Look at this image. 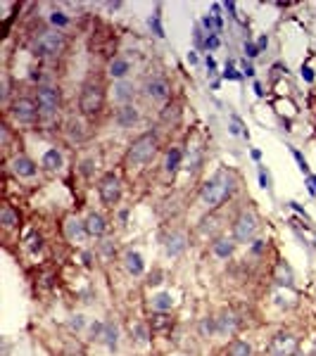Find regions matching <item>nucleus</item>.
Masks as SVG:
<instances>
[{"label":"nucleus","mask_w":316,"mask_h":356,"mask_svg":"<svg viewBox=\"0 0 316 356\" xmlns=\"http://www.w3.org/2000/svg\"><path fill=\"white\" fill-rule=\"evenodd\" d=\"M233 190V178L228 176L226 171H219L214 178H209L202 185V200L209 207H219Z\"/></svg>","instance_id":"nucleus-1"},{"label":"nucleus","mask_w":316,"mask_h":356,"mask_svg":"<svg viewBox=\"0 0 316 356\" xmlns=\"http://www.w3.org/2000/svg\"><path fill=\"white\" fill-rule=\"evenodd\" d=\"M157 152V138L152 136V133H145V136H140L133 140V145L128 148V154H126V159H128V164H148L152 159V154Z\"/></svg>","instance_id":"nucleus-2"},{"label":"nucleus","mask_w":316,"mask_h":356,"mask_svg":"<svg viewBox=\"0 0 316 356\" xmlns=\"http://www.w3.org/2000/svg\"><path fill=\"white\" fill-rule=\"evenodd\" d=\"M64 48V36L60 31H45L33 41V53L41 57H55Z\"/></svg>","instance_id":"nucleus-3"},{"label":"nucleus","mask_w":316,"mask_h":356,"mask_svg":"<svg viewBox=\"0 0 316 356\" xmlns=\"http://www.w3.org/2000/svg\"><path fill=\"white\" fill-rule=\"evenodd\" d=\"M79 105H81L83 114H88V117L97 114L100 107H102V88H100L97 83H88V86L83 88L81 102H79Z\"/></svg>","instance_id":"nucleus-4"},{"label":"nucleus","mask_w":316,"mask_h":356,"mask_svg":"<svg viewBox=\"0 0 316 356\" xmlns=\"http://www.w3.org/2000/svg\"><path fill=\"white\" fill-rule=\"evenodd\" d=\"M297 337L295 335H288V332H278L271 344H269V354L271 356H295L297 354Z\"/></svg>","instance_id":"nucleus-5"},{"label":"nucleus","mask_w":316,"mask_h":356,"mask_svg":"<svg viewBox=\"0 0 316 356\" xmlns=\"http://www.w3.org/2000/svg\"><path fill=\"white\" fill-rule=\"evenodd\" d=\"M254 233H257V216H254L252 211H243V214L238 216V221H235V226H233L235 240L248 242Z\"/></svg>","instance_id":"nucleus-6"},{"label":"nucleus","mask_w":316,"mask_h":356,"mask_svg":"<svg viewBox=\"0 0 316 356\" xmlns=\"http://www.w3.org/2000/svg\"><path fill=\"white\" fill-rule=\"evenodd\" d=\"M122 197V183L114 174H107V176L100 180V200L105 205H117Z\"/></svg>","instance_id":"nucleus-7"},{"label":"nucleus","mask_w":316,"mask_h":356,"mask_svg":"<svg viewBox=\"0 0 316 356\" xmlns=\"http://www.w3.org/2000/svg\"><path fill=\"white\" fill-rule=\"evenodd\" d=\"M57 107H60V93L55 88H50V86H41L38 88V110L45 117H50V114L57 112Z\"/></svg>","instance_id":"nucleus-8"},{"label":"nucleus","mask_w":316,"mask_h":356,"mask_svg":"<svg viewBox=\"0 0 316 356\" xmlns=\"http://www.w3.org/2000/svg\"><path fill=\"white\" fill-rule=\"evenodd\" d=\"M143 93L150 97V100H166L169 97V93H171V88H169V83H166V79H162V76H155V79H150V81H145V86H143Z\"/></svg>","instance_id":"nucleus-9"},{"label":"nucleus","mask_w":316,"mask_h":356,"mask_svg":"<svg viewBox=\"0 0 316 356\" xmlns=\"http://www.w3.org/2000/svg\"><path fill=\"white\" fill-rule=\"evenodd\" d=\"M12 114L17 121L22 123H31L36 119V114H38V107H36V102H31L27 97H22V100H17L12 105Z\"/></svg>","instance_id":"nucleus-10"},{"label":"nucleus","mask_w":316,"mask_h":356,"mask_svg":"<svg viewBox=\"0 0 316 356\" xmlns=\"http://www.w3.org/2000/svg\"><path fill=\"white\" fill-rule=\"evenodd\" d=\"M138 119H140V114H138V110L131 107V105H124L122 110L117 112V123H119L122 128H131Z\"/></svg>","instance_id":"nucleus-11"},{"label":"nucleus","mask_w":316,"mask_h":356,"mask_svg":"<svg viewBox=\"0 0 316 356\" xmlns=\"http://www.w3.org/2000/svg\"><path fill=\"white\" fill-rule=\"evenodd\" d=\"M86 231H88V235H93V237H102L105 231H107V223H105V219H102L100 214H91V216L86 219Z\"/></svg>","instance_id":"nucleus-12"},{"label":"nucleus","mask_w":316,"mask_h":356,"mask_svg":"<svg viewBox=\"0 0 316 356\" xmlns=\"http://www.w3.org/2000/svg\"><path fill=\"white\" fill-rule=\"evenodd\" d=\"M12 171L17 174V176L22 178H31L33 174H36V164L29 159V157H17L12 162Z\"/></svg>","instance_id":"nucleus-13"},{"label":"nucleus","mask_w":316,"mask_h":356,"mask_svg":"<svg viewBox=\"0 0 316 356\" xmlns=\"http://www.w3.org/2000/svg\"><path fill=\"white\" fill-rule=\"evenodd\" d=\"M238 328V318H235L233 311H221L219 318H217V330L219 332H233V330Z\"/></svg>","instance_id":"nucleus-14"},{"label":"nucleus","mask_w":316,"mask_h":356,"mask_svg":"<svg viewBox=\"0 0 316 356\" xmlns=\"http://www.w3.org/2000/svg\"><path fill=\"white\" fill-rule=\"evenodd\" d=\"M274 280L281 288H292V268L288 264H278L274 268Z\"/></svg>","instance_id":"nucleus-15"},{"label":"nucleus","mask_w":316,"mask_h":356,"mask_svg":"<svg viewBox=\"0 0 316 356\" xmlns=\"http://www.w3.org/2000/svg\"><path fill=\"white\" fill-rule=\"evenodd\" d=\"M64 233H67L69 240H83L88 231H86V223H81L79 219H69L67 226H64Z\"/></svg>","instance_id":"nucleus-16"},{"label":"nucleus","mask_w":316,"mask_h":356,"mask_svg":"<svg viewBox=\"0 0 316 356\" xmlns=\"http://www.w3.org/2000/svg\"><path fill=\"white\" fill-rule=\"evenodd\" d=\"M183 249H186V235L174 233L171 237H166V254L169 257H179Z\"/></svg>","instance_id":"nucleus-17"},{"label":"nucleus","mask_w":316,"mask_h":356,"mask_svg":"<svg viewBox=\"0 0 316 356\" xmlns=\"http://www.w3.org/2000/svg\"><path fill=\"white\" fill-rule=\"evenodd\" d=\"M126 271L133 275H140L145 271V261H143V257L138 252H128L126 254Z\"/></svg>","instance_id":"nucleus-18"},{"label":"nucleus","mask_w":316,"mask_h":356,"mask_svg":"<svg viewBox=\"0 0 316 356\" xmlns=\"http://www.w3.org/2000/svg\"><path fill=\"white\" fill-rule=\"evenodd\" d=\"M117 340H119V330L114 323H105V330H102V340L100 342L107 344L110 352H117Z\"/></svg>","instance_id":"nucleus-19"},{"label":"nucleus","mask_w":316,"mask_h":356,"mask_svg":"<svg viewBox=\"0 0 316 356\" xmlns=\"http://www.w3.org/2000/svg\"><path fill=\"white\" fill-rule=\"evenodd\" d=\"M128 69H131L128 59L117 57V59H112V64H110V76L112 79H124L126 74H128Z\"/></svg>","instance_id":"nucleus-20"},{"label":"nucleus","mask_w":316,"mask_h":356,"mask_svg":"<svg viewBox=\"0 0 316 356\" xmlns=\"http://www.w3.org/2000/svg\"><path fill=\"white\" fill-rule=\"evenodd\" d=\"M212 249H214V254H217L219 259H228V257L235 252V245L231 242V240H226V237H219Z\"/></svg>","instance_id":"nucleus-21"},{"label":"nucleus","mask_w":316,"mask_h":356,"mask_svg":"<svg viewBox=\"0 0 316 356\" xmlns=\"http://www.w3.org/2000/svg\"><path fill=\"white\" fill-rule=\"evenodd\" d=\"M133 97V86L128 81H122L114 86V100H119V102H128Z\"/></svg>","instance_id":"nucleus-22"},{"label":"nucleus","mask_w":316,"mask_h":356,"mask_svg":"<svg viewBox=\"0 0 316 356\" xmlns=\"http://www.w3.org/2000/svg\"><path fill=\"white\" fill-rule=\"evenodd\" d=\"M43 166H45L48 171L60 169V166H62V154H60V150H48L45 152V154H43Z\"/></svg>","instance_id":"nucleus-23"},{"label":"nucleus","mask_w":316,"mask_h":356,"mask_svg":"<svg viewBox=\"0 0 316 356\" xmlns=\"http://www.w3.org/2000/svg\"><path fill=\"white\" fill-rule=\"evenodd\" d=\"M250 354H252V349L243 340H233V342L228 344V356H250Z\"/></svg>","instance_id":"nucleus-24"},{"label":"nucleus","mask_w":316,"mask_h":356,"mask_svg":"<svg viewBox=\"0 0 316 356\" xmlns=\"http://www.w3.org/2000/svg\"><path fill=\"white\" fill-rule=\"evenodd\" d=\"M179 164H181V150L171 148V150L166 152V164H164V169L169 171V174H174V171H179Z\"/></svg>","instance_id":"nucleus-25"},{"label":"nucleus","mask_w":316,"mask_h":356,"mask_svg":"<svg viewBox=\"0 0 316 356\" xmlns=\"http://www.w3.org/2000/svg\"><path fill=\"white\" fill-rule=\"evenodd\" d=\"M152 306H155L157 311H169V309L174 306V299H171V295L162 292V295H157V297L152 299Z\"/></svg>","instance_id":"nucleus-26"},{"label":"nucleus","mask_w":316,"mask_h":356,"mask_svg":"<svg viewBox=\"0 0 316 356\" xmlns=\"http://www.w3.org/2000/svg\"><path fill=\"white\" fill-rule=\"evenodd\" d=\"M17 214H14L12 207H2V211H0V223L5 226V228H12V226H17Z\"/></svg>","instance_id":"nucleus-27"},{"label":"nucleus","mask_w":316,"mask_h":356,"mask_svg":"<svg viewBox=\"0 0 316 356\" xmlns=\"http://www.w3.org/2000/svg\"><path fill=\"white\" fill-rule=\"evenodd\" d=\"M131 332H133V337H136L138 344H145V342H148V328H145L143 323H136Z\"/></svg>","instance_id":"nucleus-28"},{"label":"nucleus","mask_w":316,"mask_h":356,"mask_svg":"<svg viewBox=\"0 0 316 356\" xmlns=\"http://www.w3.org/2000/svg\"><path fill=\"white\" fill-rule=\"evenodd\" d=\"M50 24L62 29V27H67V24H69V17L64 12H57V10H55V12H50Z\"/></svg>","instance_id":"nucleus-29"},{"label":"nucleus","mask_w":316,"mask_h":356,"mask_svg":"<svg viewBox=\"0 0 316 356\" xmlns=\"http://www.w3.org/2000/svg\"><path fill=\"white\" fill-rule=\"evenodd\" d=\"M290 152H292V157L297 159V164H300V169H302V174H307V176H309V164H307V159H304L302 154H300V150L290 148Z\"/></svg>","instance_id":"nucleus-30"},{"label":"nucleus","mask_w":316,"mask_h":356,"mask_svg":"<svg viewBox=\"0 0 316 356\" xmlns=\"http://www.w3.org/2000/svg\"><path fill=\"white\" fill-rule=\"evenodd\" d=\"M200 330H202V335H212V332L217 330V321H214V318H205L202 326H200Z\"/></svg>","instance_id":"nucleus-31"},{"label":"nucleus","mask_w":316,"mask_h":356,"mask_svg":"<svg viewBox=\"0 0 316 356\" xmlns=\"http://www.w3.org/2000/svg\"><path fill=\"white\" fill-rule=\"evenodd\" d=\"M29 252H41V247H43V240L41 237H38V235H31V237H29Z\"/></svg>","instance_id":"nucleus-32"},{"label":"nucleus","mask_w":316,"mask_h":356,"mask_svg":"<svg viewBox=\"0 0 316 356\" xmlns=\"http://www.w3.org/2000/svg\"><path fill=\"white\" fill-rule=\"evenodd\" d=\"M259 183L264 190H271V176L266 174V169H259Z\"/></svg>","instance_id":"nucleus-33"},{"label":"nucleus","mask_w":316,"mask_h":356,"mask_svg":"<svg viewBox=\"0 0 316 356\" xmlns=\"http://www.w3.org/2000/svg\"><path fill=\"white\" fill-rule=\"evenodd\" d=\"M102 330H105V323H100V321H95V323L91 326V332H93V340H102Z\"/></svg>","instance_id":"nucleus-34"},{"label":"nucleus","mask_w":316,"mask_h":356,"mask_svg":"<svg viewBox=\"0 0 316 356\" xmlns=\"http://www.w3.org/2000/svg\"><path fill=\"white\" fill-rule=\"evenodd\" d=\"M205 48L207 50H217V48H219V38H217V33H209V36H207Z\"/></svg>","instance_id":"nucleus-35"},{"label":"nucleus","mask_w":316,"mask_h":356,"mask_svg":"<svg viewBox=\"0 0 316 356\" xmlns=\"http://www.w3.org/2000/svg\"><path fill=\"white\" fill-rule=\"evenodd\" d=\"M261 50L259 48H257V45H254V43H250V41H245V55L248 57H257L259 55Z\"/></svg>","instance_id":"nucleus-36"},{"label":"nucleus","mask_w":316,"mask_h":356,"mask_svg":"<svg viewBox=\"0 0 316 356\" xmlns=\"http://www.w3.org/2000/svg\"><path fill=\"white\" fill-rule=\"evenodd\" d=\"M69 326H71V330H81L83 326H86V318H83L81 314H79V316H74V318H71V323H69Z\"/></svg>","instance_id":"nucleus-37"},{"label":"nucleus","mask_w":316,"mask_h":356,"mask_svg":"<svg viewBox=\"0 0 316 356\" xmlns=\"http://www.w3.org/2000/svg\"><path fill=\"white\" fill-rule=\"evenodd\" d=\"M166 326H169V321H166V316H155V328L157 330H162V328H166Z\"/></svg>","instance_id":"nucleus-38"},{"label":"nucleus","mask_w":316,"mask_h":356,"mask_svg":"<svg viewBox=\"0 0 316 356\" xmlns=\"http://www.w3.org/2000/svg\"><path fill=\"white\" fill-rule=\"evenodd\" d=\"M223 79L238 81V79H240V74H238V71H233V69H231V64H228V67H226V71H223Z\"/></svg>","instance_id":"nucleus-39"},{"label":"nucleus","mask_w":316,"mask_h":356,"mask_svg":"<svg viewBox=\"0 0 316 356\" xmlns=\"http://www.w3.org/2000/svg\"><path fill=\"white\" fill-rule=\"evenodd\" d=\"M302 79L307 83H312V81H314V71H312L309 67H302Z\"/></svg>","instance_id":"nucleus-40"},{"label":"nucleus","mask_w":316,"mask_h":356,"mask_svg":"<svg viewBox=\"0 0 316 356\" xmlns=\"http://www.w3.org/2000/svg\"><path fill=\"white\" fill-rule=\"evenodd\" d=\"M307 188L312 195H316V176H307Z\"/></svg>","instance_id":"nucleus-41"},{"label":"nucleus","mask_w":316,"mask_h":356,"mask_svg":"<svg viewBox=\"0 0 316 356\" xmlns=\"http://www.w3.org/2000/svg\"><path fill=\"white\" fill-rule=\"evenodd\" d=\"M266 45H269V38H266V36H261V38H259V43H257V48H259V50H264Z\"/></svg>","instance_id":"nucleus-42"},{"label":"nucleus","mask_w":316,"mask_h":356,"mask_svg":"<svg viewBox=\"0 0 316 356\" xmlns=\"http://www.w3.org/2000/svg\"><path fill=\"white\" fill-rule=\"evenodd\" d=\"M188 62H190V64H197V53H188Z\"/></svg>","instance_id":"nucleus-43"},{"label":"nucleus","mask_w":316,"mask_h":356,"mask_svg":"<svg viewBox=\"0 0 316 356\" xmlns=\"http://www.w3.org/2000/svg\"><path fill=\"white\" fill-rule=\"evenodd\" d=\"M205 62H207V69H209V71H214V57H209V55H207Z\"/></svg>","instance_id":"nucleus-44"},{"label":"nucleus","mask_w":316,"mask_h":356,"mask_svg":"<svg viewBox=\"0 0 316 356\" xmlns=\"http://www.w3.org/2000/svg\"><path fill=\"white\" fill-rule=\"evenodd\" d=\"M261 247H264V242H259V240H257V242L252 245V252H261Z\"/></svg>","instance_id":"nucleus-45"},{"label":"nucleus","mask_w":316,"mask_h":356,"mask_svg":"<svg viewBox=\"0 0 316 356\" xmlns=\"http://www.w3.org/2000/svg\"><path fill=\"white\" fill-rule=\"evenodd\" d=\"M245 74H248V76H254V67H250L248 64V67H245Z\"/></svg>","instance_id":"nucleus-46"},{"label":"nucleus","mask_w":316,"mask_h":356,"mask_svg":"<svg viewBox=\"0 0 316 356\" xmlns=\"http://www.w3.org/2000/svg\"><path fill=\"white\" fill-rule=\"evenodd\" d=\"M254 93H257V95H259V97L264 95V93H261V86H259V83H254Z\"/></svg>","instance_id":"nucleus-47"},{"label":"nucleus","mask_w":316,"mask_h":356,"mask_svg":"<svg viewBox=\"0 0 316 356\" xmlns=\"http://www.w3.org/2000/svg\"><path fill=\"white\" fill-rule=\"evenodd\" d=\"M312 356H316V347H314V352H312Z\"/></svg>","instance_id":"nucleus-48"},{"label":"nucleus","mask_w":316,"mask_h":356,"mask_svg":"<svg viewBox=\"0 0 316 356\" xmlns=\"http://www.w3.org/2000/svg\"><path fill=\"white\" fill-rule=\"evenodd\" d=\"M295 356H297V354H295Z\"/></svg>","instance_id":"nucleus-49"}]
</instances>
